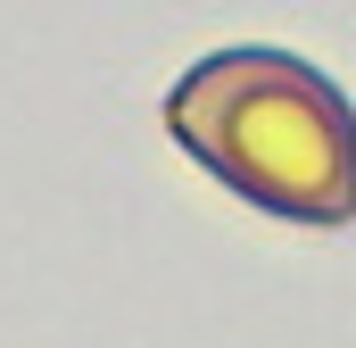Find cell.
<instances>
[{"label": "cell", "mask_w": 356, "mask_h": 348, "mask_svg": "<svg viewBox=\"0 0 356 348\" xmlns=\"http://www.w3.org/2000/svg\"><path fill=\"white\" fill-rule=\"evenodd\" d=\"M166 133L232 199L282 224H356V108L273 42H224L166 84Z\"/></svg>", "instance_id": "cell-1"}]
</instances>
